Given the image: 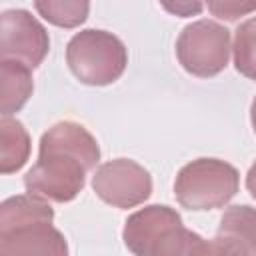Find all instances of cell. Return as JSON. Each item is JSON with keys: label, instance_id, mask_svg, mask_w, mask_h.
I'll list each match as a JSON object with an SVG mask.
<instances>
[{"label": "cell", "instance_id": "6da1fadb", "mask_svg": "<svg viewBox=\"0 0 256 256\" xmlns=\"http://www.w3.org/2000/svg\"><path fill=\"white\" fill-rule=\"evenodd\" d=\"M98 160L100 146L82 124L56 122L40 138L38 160L26 172L24 188L50 202H70L82 192L86 174L96 168Z\"/></svg>", "mask_w": 256, "mask_h": 256}, {"label": "cell", "instance_id": "277c9868", "mask_svg": "<svg viewBox=\"0 0 256 256\" xmlns=\"http://www.w3.org/2000/svg\"><path fill=\"white\" fill-rule=\"evenodd\" d=\"M240 188L238 170L218 158H198L180 168L174 196L186 210L204 212L226 206Z\"/></svg>", "mask_w": 256, "mask_h": 256}, {"label": "cell", "instance_id": "ba28073f", "mask_svg": "<svg viewBox=\"0 0 256 256\" xmlns=\"http://www.w3.org/2000/svg\"><path fill=\"white\" fill-rule=\"evenodd\" d=\"M2 254H68L64 234L52 226V222H28L0 232Z\"/></svg>", "mask_w": 256, "mask_h": 256}, {"label": "cell", "instance_id": "7a4b0ae2", "mask_svg": "<svg viewBox=\"0 0 256 256\" xmlns=\"http://www.w3.org/2000/svg\"><path fill=\"white\" fill-rule=\"evenodd\" d=\"M122 240L136 256L214 254L212 244L188 230L180 214L166 204H150L130 214L124 222Z\"/></svg>", "mask_w": 256, "mask_h": 256}, {"label": "cell", "instance_id": "8fae6325", "mask_svg": "<svg viewBox=\"0 0 256 256\" xmlns=\"http://www.w3.org/2000/svg\"><path fill=\"white\" fill-rule=\"evenodd\" d=\"M30 156V134L16 118L2 116L0 120V172H18Z\"/></svg>", "mask_w": 256, "mask_h": 256}, {"label": "cell", "instance_id": "30bf717a", "mask_svg": "<svg viewBox=\"0 0 256 256\" xmlns=\"http://www.w3.org/2000/svg\"><path fill=\"white\" fill-rule=\"evenodd\" d=\"M32 68L18 60H0V112L12 116L22 110L34 90Z\"/></svg>", "mask_w": 256, "mask_h": 256}, {"label": "cell", "instance_id": "5b68a950", "mask_svg": "<svg viewBox=\"0 0 256 256\" xmlns=\"http://www.w3.org/2000/svg\"><path fill=\"white\" fill-rule=\"evenodd\" d=\"M230 30L214 20H196L182 28L176 40L180 66L198 78H212L228 66Z\"/></svg>", "mask_w": 256, "mask_h": 256}, {"label": "cell", "instance_id": "e0dca14e", "mask_svg": "<svg viewBox=\"0 0 256 256\" xmlns=\"http://www.w3.org/2000/svg\"><path fill=\"white\" fill-rule=\"evenodd\" d=\"M250 122H252V130L256 134V96L252 100V106H250Z\"/></svg>", "mask_w": 256, "mask_h": 256}, {"label": "cell", "instance_id": "9a60e30c", "mask_svg": "<svg viewBox=\"0 0 256 256\" xmlns=\"http://www.w3.org/2000/svg\"><path fill=\"white\" fill-rule=\"evenodd\" d=\"M162 8L178 18L198 16L204 10V0H160Z\"/></svg>", "mask_w": 256, "mask_h": 256}, {"label": "cell", "instance_id": "9c48e42d", "mask_svg": "<svg viewBox=\"0 0 256 256\" xmlns=\"http://www.w3.org/2000/svg\"><path fill=\"white\" fill-rule=\"evenodd\" d=\"M212 252L256 256V208L248 204L230 206L216 228Z\"/></svg>", "mask_w": 256, "mask_h": 256}, {"label": "cell", "instance_id": "3957f363", "mask_svg": "<svg viewBox=\"0 0 256 256\" xmlns=\"http://www.w3.org/2000/svg\"><path fill=\"white\" fill-rule=\"evenodd\" d=\"M66 64L82 84L108 86L124 74L128 50L112 32L86 28L70 38L66 46Z\"/></svg>", "mask_w": 256, "mask_h": 256}, {"label": "cell", "instance_id": "8992f818", "mask_svg": "<svg viewBox=\"0 0 256 256\" xmlns=\"http://www.w3.org/2000/svg\"><path fill=\"white\" fill-rule=\"evenodd\" d=\"M96 196L114 208H134L144 204L152 194L150 172L130 158H116L96 168L92 176Z\"/></svg>", "mask_w": 256, "mask_h": 256}, {"label": "cell", "instance_id": "4fadbf2b", "mask_svg": "<svg viewBox=\"0 0 256 256\" xmlns=\"http://www.w3.org/2000/svg\"><path fill=\"white\" fill-rule=\"evenodd\" d=\"M234 68L238 74L256 80V16L244 20L234 32Z\"/></svg>", "mask_w": 256, "mask_h": 256}, {"label": "cell", "instance_id": "7c38bea8", "mask_svg": "<svg viewBox=\"0 0 256 256\" xmlns=\"http://www.w3.org/2000/svg\"><path fill=\"white\" fill-rule=\"evenodd\" d=\"M34 8L52 26L78 28L88 18L90 0H34Z\"/></svg>", "mask_w": 256, "mask_h": 256}, {"label": "cell", "instance_id": "2e32d148", "mask_svg": "<svg viewBox=\"0 0 256 256\" xmlns=\"http://www.w3.org/2000/svg\"><path fill=\"white\" fill-rule=\"evenodd\" d=\"M246 188H248L250 196L256 200V160H254V164L250 166V170L246 174Z\"/></svg>", "mask_w": 256, "mask_h": 256}, {"label": "cell", "instance_id": "5bb4252c", "mask_svg": "<svg viewBox=\"0 0 256 256\" xmlns=\"http://www.w3.org/2000/svg\"><path fill=\"white\" fill-rule=\"evenodd\" d=\"M206 4L212 16L228 22L256 12V0H206Z\"/></svg>", "mask_w": 256, "mask_h": 256}, {"label": "cell", "instance_id": "52a82bcc", "mask_svg": "<svg viewBox=\"0 0 256 256\" xmlns=\"http://www.w3.org/2000/svg\"><path fill=\"white\" fill-rule=\"evenodd\" d=\"M50 50L46 28L22 8L4 10L0 16V60H18L38 68Z\"/></svg>", "mask_w": 256, "mask_h": 256}]
</instances>
